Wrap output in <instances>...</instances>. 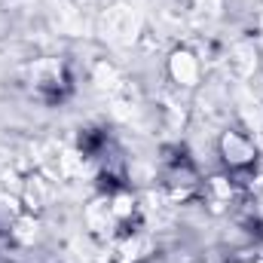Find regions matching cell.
Returning <instances> with one entry per match:
<instances>
[{"instance_id":"1","label":"cell","mask_w":263,"mask_h":263,"mask_svg":"<svg viewBox=\"0 0 263 263\" xmlns=\"http://www.w3.org/2000/svg\"><path fill=\"white\" fill-rule=\"evenodd\" d=\"M220 153H223V159H227L233 168H242V165H248V162L257 156V147H254V141H251L248 135H242V132H227V135L220 138Z\"/></svg>"},{"instance_id":"2","label":"cell","mask_w":263,"mask_h":263,"mask_svg":"<svg viewBox=\"0 0 263 263\" xmlns=\"http://www.w3.org/2000/svg\"><path fill=\"white\" fill-rule=\"evenodd\" d=\"M168 70H172L175 83H181V86H196L199 77H202V62H199L190 49H178V52H172V59H168Z\"/></svg>"}]
</instances>
